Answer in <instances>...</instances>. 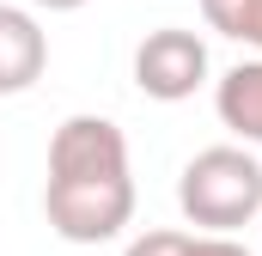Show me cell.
I'll list each match as a JSON object with an SVG mask.
<instances>
[{
	"instance_id": "1",
	"label": "cell",
	"mask_w": 262,
	"mask_h": 256,
	"mask_svg": "<svg viewBox=\"0 0 262 256\" xmlns=\"http://www.w3.org/2000/svg\"><path fill=\"white\" fill-rule=\"evenodd\" d=\"M177 207L201 232H238L262 214V165L244 146H201L177 177Z\"/></svg>"
},
{
	"instance_id": "2",
	"label": "cell",
	"mask_w": 262,
	"mask_h": 256,
	"mask_svg": "<svg viewBox=\"0 0 262 256\" xmlns=\"http://www.w3.org/2000/svg\"><path fill=\"white\" fill-rule=\"evenodd\" d=\"M43 214L67 244H110L134 220V177H49L43 183Z\"/></svg>"
},
{
	"instance_id": "3",
	"label": "cell",
	"mask_w": 262,
	"mask_h": 256,
	"mask_svg": "<svg viewBox=\"0 0 262 256\" xmlns=\"http://www.w3.org/2000/svg\"><path fill=\"white\" fill-rule=\"evenodd\" d=\"M134 86L159 104H183L207 86V43L183 25L146 31V43L134 49Z\"/></svg>"
},
{
	"instance_id": "4",
	"label": "cell",
	"mask_w": 262,
	"mask_h": 256,
	"mask_svg": "<svg viewBox=\"0 0 262 256\" xmlns=\"http://www.w3.org/2000/svg\"><path fill=\"white\" fill-rule=\"evenodd\" d=\"M128 171V140L110 116H67L49 134V177H116Z\"/></svg>"
},
{
	"instance_id": "5",
	"label": "cell",
	"mask_w": 262,
	"mask_h": 256,
	"mask_svg": "<svg viewBox=\"0 0 262 256\" xmlns=\"http://www.w3.org/2000/svg\"><path fill=\"white\" fill-rule=\"evenodd\" d=\"M49 67V37L43 25L25 12V6H6L0 0V98H18L43 79Z\"/></svg>"
},
{
	"instance_id": "6",
	"label": "cell",
	"mask_w": 262,
	"mask_h": 256,
	"mask_svg": "<svg viewBox=\"0 0 262 256\" xmlns=\"http://www.w3.org/2000/svg\"><path fill=\"white\" fill-rule=\"evenodd\" d=\"M213 110H220V122L232 128L238 140H256L262 146V55L256 61H238L226 79H220Z\"/></svg>"
},
{
	"instance_id": "7",
	"label": "cell",
	"mask_w": 262,
	"mask_h": 256,
	"mask_svg": "<svg viewBox=\"0 0 262 256\" xmlns=\"http://www.w3.org/2000/svg\"><path fill=\"white\" fill-rule=\"evenodd\" d=\"M201 18H207L220 37L262 49V0H201Z\"/></svg>"
},
{
	"instance_id": "8",
	"label": "cell",
	"mask_w": 262,
	"mask_h": 256,
	"mask_svg": "<svg viewBox=\"0 0 262 256\" xmlns=\"http://www.w3.org/2000/svg\"><path fill=\"white\" fill-rule=\"evenodd\" d=\"M195 250V232H171V226H159V232H140L122 256H189Z\"/></svg>"
},
{
	"instance_id": "9",
	"label": "cell",
	"mask_w": 262,
	"mask_h": 256,
	"mask_svg": "<svg viewBox=\"0 0 262 256\" xmlns=\"http://www.w3.org/2000/svg\"><path fill=\"white\" fill-rule=\"evenodd\" d=\"M189 256H250V250H244V244H238L232 232H201Z\"/></svg>"
},
{
	"instance_id": "10",
	"label": "cell",
	"mask_w": 262,
	"mask_h": 256,
	"mask_svg": "<svg viewBox=\"0 0 262 256\" xmlns=\"http://www.w3.org/2000/svg\"><path fill=\"white\" fill-rule=\"evenodd\" d=\"M37 6H49V12H79L85 0H37Z\"/></svg>"
}]
</instances>
